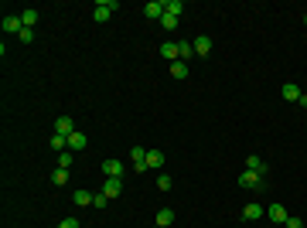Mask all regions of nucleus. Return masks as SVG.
I'll use <instances>...</instances> for the list:
<instances>
[{
  "mask_svg": "<svg viewBox=\"0 0 307 228\" xmlns=\"http://www.w3.org/2000/svg\"><path fill=\"white\" fill-rule=\"evenodd\" d=\"M113 10H120V3H116V0H96V7H92V17L102 24V20L113 17Z\"/></svg>",
  "mask_w": 307,
  "mask_h": 228,
  "instance_id": "obj_1",
  "label": "nucleus"
},
{
  "mask_svg": "<svg viewBox=\"0 0 307 228\" xmlns=\"http://www.w3.org/2000/svg\"><path fill=\"white\" fill-rule=\"evenodd\" d=\"M102 174H106V177H116V181H123L126 167H123V160H116V157H106V160H102Z\"/></svg>",
  "mask_w": 307,
  "mask_h": 228,
  "instance_id": "obj_2",
  "label": "nucleus"
},
{
  "mask_svg": "<svg viewBox=\"0 0 307 228\" xmlns=\"http://www.w3.org/2000/svg\"><path fill=\"white\" fill-rule=\"evenodd\" d=\"M130 160H134V174H147L150 167H147V150L144 147H134L130 150Z\"/></svg>",
  "mask_w": 307,
  "mask_h": 228,
  "instance_id": "obj_3",
  "label": "nucleus"
},
{
  "mask_svg": "<svg viewBox=\"0 0 307 228\" xmlns=\"http://www.w3.org/2000/svg\"><path fill=\"white\" fill-rule=\"evenodd\" d=\"M0 27H4V34H14V38H18L20 31H24V20H20V14H7Z\"/></svg>",
  "mask_w": 307,
  "mask_h": 228,
  "instance_id": "obj_4",
  "label": "nucleus"
},
{
  "mask_svg": "<svg viewBox=\"0 0 307 228\" xmlns=\"http://www.w3.org/2000/svg\"><path fill=\"white\" fill-rule=\"evenodd\" d=\"M239 188H246V191H260L263 188V174H252V171H246V174H239Z\"/></svg>",
  "mask_w": 307,
  "mask_h": 228,
  "instance_id": "obj_5",
  "label": "nucleus"
},
{
  "mask_svg": "<svg viewBox=\"0 0 307 228\" xmlns=\"http://www.w3.org/2000/svg\"><path fill=\"white\" fill-rule=\"evenodd\" d=\"M266 218H270V222H273V225H284V222H287L290 215H287V208H284L280 201H273V205H270V208H266Z\"/></svg>",
  "mask_w": 307,
  "mask_h": 228,
  "instance_id": "obj_6",
  "label": "nucleus"
},
{
  "mask_svg": "<svg viewBox=\"0 0 307 228\" xmlns=\"http://www.w3.org/2000/svg\"><path fill=\"white\" fill-rule=\"evenodd\" d=\"M102 194H106L110 201H116V198L123 194V181H116V177H106V184H102Z\"/></svg>",
  "mask_w": 307,
  "mask_h": 228,
  "instance_id": "obj_7",
  "label": "nucleus"
},
{
  "mask_svg": "<svg viewBox=\"0 0 307 228\" xmlns=\"http://www.w3.org/2000/svg\"><path fill=\"white\" fill-rule=\"evenodd\" d=\"M242 218H246V222H260V218H266V208L252 201V205H246V208H242Z\"/></svg>",
  "mask_w": 307,
  "mask_h": 228,
  "instance_id": "obj_8",
  "label": "nucleus"
},
{
  "mask_svg": "<svg viewBox=\"0 0 307 228\" xmlns=\"http://www.w3.org/2000/svg\"><path fill=\"white\" fill-rule=\"evenodd\" d=\"M144 14L150 20H160L164 17V0H150V3H144Z\"/></svg>",
  "mask_w": 307,
  "mask_h": 228,
  "instance_id": "obj_9",
  "label": "nucleus"
},
{
  "mask_svg": "<svg viewBox=\"0 0 307 228\" xmlns=\"http://www.w3.org/2000/svg\"><path fill=\"white\" fill-rule=\"evenodd\" d=\"M160 55L168 58V61H181V48H178V41H164V44H160Z\"/></svg>",
  "mask_w": 307,
  "mask_h": 228,
  "instance_id": "obj_10",
  "label": "nucleus"
},
{
  "mask_svg": "<svg viewBox=\"0 0 307 228\" xmlns=\"http://www.w3.org/2000/svg\"><path fill=\"white\" fill-rule=\"evenodd\" d=\"M246 171H252V174H266V160H263V157H256V153H250V157H246Z\"/></svg>",
  "mask_w": 307,
  "mask_h": 228,
  "instance_id": "obj_11",
  "label": "nucleus"
},
{
  "mask_svg": "<svg viewBox=\"0 0 307 228\" xmlns=\"http://www.w3.org/2000/svg\"><path fill=\"white\" fill-rule=\"evenodd\" d=\"M194 55H198V58H208L212 55V38H205V34H202V38H194Z\"/></svg>",
  "mask_w": 307,
  "mask_h": 228,
  "instance_id": "obj_12",
  "label": "nucleus"
},
{
  "mask_svg": "<svg viewBox=\"0 0 307 228\" xmlns=\"http://www.w3.org/2000/svg\"><path fill=\"white\" fill-rule=\"evenodd\" d=\"M55 133H62V136H72V133H76V123H72L68 116H62V119H55Z\"/></svg>",
  "mask_w": 307,
  "mask_h": 228,
  "instance_id": "obj_13",
  "label": "nucleus"
},
{
  "mask_svg": "<svg viewBox=\"0 0 307 228\" xmlns=\"http://www.w3.org/2000/svg\"><path fill=\"white\" fill-rule=\"evenodd\" d=\"M86 143H89V136L82 133V130H76V133L68 136V150H72V153H76V150H82Z\"/></svg>",
  "mask_w": 307,
  "mask_h": 228,
  "instance_id": "obj_14",
  "label": "nucleus"
},
{
  "mask_svg": "<svg viewBox=\"0 0 307 228\" xmlns=\"http://www.w3.org/2000/svg\"><path fill=\"white\" fill-rule=\"evenodd\" d=\"M147 167H150V171H160V167H164V150H147Z\"/></svg>",
  "mask_w": 307,
  "mask_h": 228,
  "instance_id": "obj_15",
  "label": "nucleus"
},
{
  "mask_svg": "<svg viewBox=\"0 0 307 228\" xmlns=\"http://www.w3.org/2000/svg\"><path fill=\"white\" fill-rule=\"evenodd\" d=\"M171 78L184 82V78H188V61H171Z\"/></svg>",
  "mask_w": 307,
  "mask_h": 228,
  "instance_id": "obj_16",
  "label": "nucleus"
},
{
  "mask_svg": "<svg viewBox=\"0 0 307 228\" xmlns=\"http://www.w3.org/2000/svg\"><path fill=\"white\" fill-rule=\"evenodd\" d=\"M68 177H72V174L65 171V167H55V171H52V184H55V188H65Z\"/></svg>",
  "mask_w": 307,
  "mask_h": 228,
  "instance_id": "obj_17",
  "label": "nucleus"
},
{
  "mask_svg": "<svg viewBox=\"0 0 307 228\" xmlns=\"http://www.w3.org/2000/svg\"><path fill=\"white\" fill-rule=\"evenodd\" d=\"M92 198H96V194H89V191H76V194H72V205H78V208H89V205H92Z\"/></svg>",
  "mask_w": 307,
  "mask_h": 228,
  "instance_id": "obj_18",
  "label": "nucleus"
},
{
  "mask_svg": "<svg viewBox=\"0 0 307 228\" xmlns=\"http://www.w3.org/2000/svg\"><path fill=\"white\" fill-rule=\"evenodd\" d=\"M280 95H284L287 102H297V99H300V85H294V82H287V85L280 89Z\"/></svg>",
  "mask_w": 307,
  "mask_h": 228,
  "instance_id": "obj_19",
  "label": "nucleus"
},
{
  "mask_svg": "<svg viewBox=\"0 0 307 228\" xmlns=\"http://www.w3.org/2000/svg\"><path fill=\"white\" fill-rule=\"evenodd\" d=\"M181 10H184V0H164V14H174V17H181Z\"/></svg>",
  "mask_w": 307,
  "mask_h": 228,
  "instance_id": "obj_20",
  "label": "nucleus"
},
{
  "mask_svg": "<svg viewBox=\"0 0 307 228\" xmlns=\"http://www.w3.org/2000/svg\"><path fill=\"white\" fill-rule=\"evenodd\" d=\"M178 48H181V61H192L194 58V41H178Z\"/></svg>",
  "mask_w": 307,
  "mask_h": 228,
  "instance_id": "obj_21",
  "label": "nucleus"
},
{
  "mask_svg": "<svg viewBox=\"0 0 307 228\" xmlns=\"http://www.w3.org/2000/svg\"><path fill=\"white\" fill-rule=\"evenodd\" d=\"M48 147H52V150H68V136H62V133H52V143H48Z\"/></svg>",
  "mask_w": 307,
  "mask_h": 228,
  "instance_id": "obj_22",
  "label": "nucleus"
},
{
  "mask_svg": "<svg viewBox=\"0 0 307 228\" xmlns=\"http://www.w3.org/2000/svg\"><path fill=\"white\" fill-rule=\"evenodd\" d=\"M171 222H174V211L171 208H160V211H157V225H160V228H168Z\"/></svg>",
  "mask_w": 307,
  "mask_h": 228,
  "instance_id": "obj_23",
  "label": "nucleus"
},
{
  "mask_svg": "<svg viewBox=\"0 0 307 228\" xmlns=\"http://www.w3.org/2000/svg\"><path fill=\"white\" fill-rule=\"evenodd\" d=\"M72 164H76V153H72V150H62V153H58V167H65V171H68Z\"/></svg>",
  "mask_w": 307,
  "mask_h": 228,
  "instance_id": "obj_24",
  "label": "nucleus"
},
{
  "mask_svg": "<svg viewBox=\"0 0 307 228\" xmlns=\"http://www.w3.org/2000/svg\"><path fill=\"white\" fill-rule=\"evenodd\" d=\"M20 20H24V27H34V24H38V10H24Z\"/></svg>",
  "mask_w": 307,
  "mask_h": 228,
  "instance_id": "obj_25",
  "label": "nucleus"
},
{
  "mask_svg": "<svg viewBox=\"0 0 307 228\" xmlns=\"http://www.w3.org/2000/svg\"><path fill=\"white\" fill-rule=\"evenodd\" d=\"M160 24H164V31H174V27H178V17H174V14H164Z\"/></svg>",
  "mask_w": 307,
  "mask_h": 228,
  "instance_id": "obj_26",
  "label": "nucleus"
},
{
  "mask_svg": "<svg viewBox=\"0 0 307 228\" xmlns=\"http://www.w3.org/2000/svg\"><path fill=\"white\" fill-rule=\"evenodd\" d=\"M18 41H24V44H31V41H34V27H24V31L18 34Z\"/></svg>",
  "mask_w": 307,
  "mask_h": 228,
  "instance_id": "obj_27",
  "label": "nucleus"
},
{
  "mask_svg": "<svg viewBox=\"0 0 307 228\" xmlns=\"http://www.w3.org/2000/svg\"><path fill=\"white\" fill-rule=\"evenodd\" d=\"M157 188H160V191H171V174H160V177H157Z\"/></svg>",
  "mask_w": 307,
  "mask_h": 228,
  "instance_id": "obj_28",
  "label": "nucleus"
},
{
  "mask_svg": "<svg viewBox=\"0 0 307 228\" xmlns=\"http://www.w3.org/2000/svg\"><path fill=\"white\" fill-rule=\"evenodd\" d=\"M106 205H110V198H106V194H102V191H99L96 198H92V208H106Z\"/></svg>",
  "mask_w": 307,
  "mask_h": 228,
  "instance_id": "obj_29",
  "label": "nucleus"
},
{
  "mask_svg": "<svg viewBox=\"0 0 307 228\" xmlns=\"http://www.w3.org/2000/svg\"><path fill=\"white\" fill-rule=\"evenodd\" d=\"M58 228H82V225H78V218H62Z\"/></svg>",
  "mask_w": 307,
  "mask_h": 228,
  "instance_id": "obj_30",
  "label": "nucleus"
},
{
  "mask_svg": "<svg viewBox=\"0 0 307 228\" xmlns=\"http://www.w3.org/2000/svg\"><path fill=\"white\" fill-rule=\"evenodd\" d=\"M284 228H304V222H300V218H294V215H290L287 222H284Z\"/></svg>",
  "mask_w": 307,
  "mask_h": 228,
  "instance_id": "obj_31",
  "label": "nucleus"
},
{
  "mask_svg": "<svg viewBox=\"0 0 307 228\" xmlns=\"http://www.w3.org/2000/svg\"><path fill=\"white\" fill-rule=\"evenodd\" d=\"M297 106H300V109H307V92H300V99H297Z\"/></svg>",
  "mask_w": 307,
  "mask_h": 228,
  "instance_id": "obj_32",
  "label": "nucleus"
},
{
  "mask_svg": "<svg viewBox=\"0 0 307 228\" xmlns=\"http://www.w3.org/2000/svg\"><path fill=\"white\" fill-rule=\"evenodd\" d=\"M154 228H160V225H154Z\"/></svg>",
  "mask_w": 307,
  "mask_h": 228,
  "instance_id": "obj_33",
  "label": "nucleus"
},
{
  "mask_svg": "<svg viewBox=\"0 0 307 228\" xmlns=\"http://www.w3.org/2000/svg\"><path fill=\"white\" fill-rule=\"evenodd\" d=\"M304 24H307V20H304Z\"/></svg>",
  "mask_w": 307,
  "mask_h": 228,
  "instance_id": "obj_34",
  "label": "nucleus"
}]
</instances>
